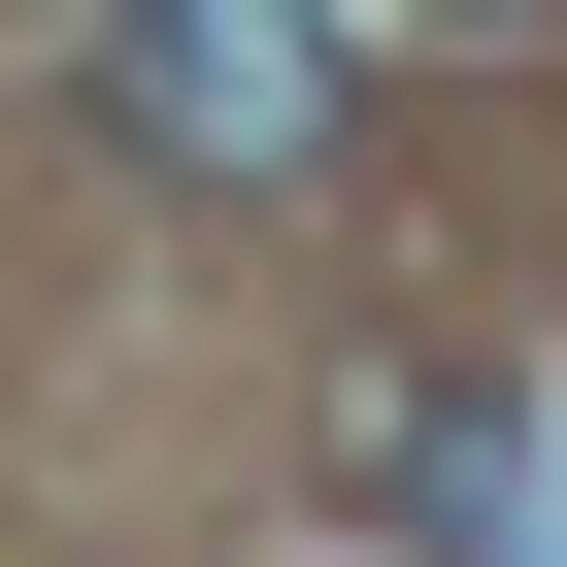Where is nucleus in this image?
Listing matches in <instances>:
<instances>
[{
	"instance_id": "obj_1",
	"label": "nucleus",
	"mask_w": 567,
	"mask_h": 567,
	"mask_svg": "<svg viewBox=\"0 0 567 567\" xmlns=\"http://www.w3.org/2000/svg\"><path fill=\"white\" fill-rule=\"evenodd\" d=\"M334 134H368V0H101V167L334 200Z\"/></svg>"
},
{
	"instance_id": "obj_2",
	"label": "nucleus",
	"mask_w": 567,
	"mask_h": 567,
	"mask_svg": "<svg viewBox=\"0 0 567 567\" xmlns=\"http://www.w3.org/2000/svg\"><path fill=\"white\" fill-rule=\"evenodd\" d=\"M368 534H434V567H567L534 401H501V368H401V401H368Z\"/></svg>"
},
{
	"instance_id": "obj_3",
	"label": "nucleus",
	"mask_w": 567,
	"mask_h": 567,
	"mask_svg": "<svg viewBox=\"0 0 567 567\" xmlns=\"http://www.w3.org/2000/svg\"><path fill=\"white\" fill-rule=\"evenodd\" d=\"M368 34H567V0H368Z\"/></svg>"
}]
</instances>
